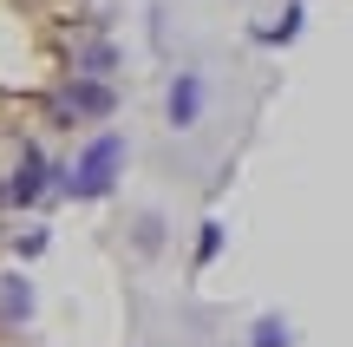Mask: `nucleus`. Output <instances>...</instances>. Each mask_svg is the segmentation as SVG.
<instances>
[{"instance_id":"obj_1","label":"nucleus","mask_w":353,"mask_h":347,"mask_svg":"<svg viewBox=\"0 0 353 347\" xmlns=\"http://www.w3.org/2000/svg\"><path fill=\"white\" fill-rule=\"evenodd\" d=\"M125 164H131L125 131H99V138H85V144H79V157H72V164H59V197L99 204V197H112V190H118Z\"/></svg>"},{"instance_id":"obj_2","label":"nucleus","mask_w":353,"mask_h":347,"mask_svg":"<svg viewBox=\"0 0 353 347\" xmlns=\"http://www.w3.org/2000/svg\"><path fill=\"white\" fill-rule=\"evenodd\" d=\"M52 190H59V164H52L39 144H20L13 177H7V204H13V210H33V204H46Z\"/></svg>"},{"instance_id":"obj_3","label":"nucleus","mask_w":353,"mask_h":347,"mask_svg":"<svg viewBox=\"0 0 353 347\" xmlns=\"http://www.w3.org/2000/svg\"><path fill=\"white\" fill-rule=\"evenodd\" d=\"M112 105H118V92L105 86V79H72V86L52 99V118L72 131V125H92V118H112Z\"/></svg>"},{"instance_id":"obj_4","label":"nucleus","mask_w":353,"mask_h":347,"mask_svg":"<svg viewBox=\"0 0 353 347\" xmlns=\"http://www.w3.org/2000/svg\"><path fill=\"white\" fill-rule=\"evenodd\" d=\"M164 112H170V125H176V131L196 125V118H203V72H176V79H170Z\"/></svg>"},{"instance_id":"obj_5","label":"nucleus","mask_w":353,"mask_h":347,"mask_svg":"<svg viewBox=\"0 0 353 347\" xmlns=\"http://www.w3.org/2000/svg\"><path fill=\"white\" fill-rule=\"evenodd\" d=\"M112 66H118V46H112V39H92L85 52H72V79H105Z\"/></svg>"},{"instance_id":"obj_6","label":"nucleus","mask_w":353,"mask_h":347,"mask_svg":"<svg viewBox=\"0 0 353 347\" xmlns=\"http://www.w3.org/2000/svg\"><path fill=\"white\" fill-rule=\"evenodd\" d=\"M0 315L7 321H26L33 315V282L26 275H0Z\"/></svg>"},{"instance_id":"obj_7","label":"nucleus","mask_w":353,"mask_h":347,"mask_svg":"<svg viewBox=\"0 0 353 347\" xmlns=\"http://www.w3.org/2000/svg\"><path fill=\"white\" fill-rule=\"evenodd\" d=\"M249 347H294V328L281 321V315H262V321H255V335H249Z\"/></svg>"},{"instance_id":"obj_8","label":"nucleus","mask_w":353,"mask_h":347,"mask_svg":"<svg viewBox=\"0 0 353 347\" xmlns=\"http://www.w3.org/2000/svg\"><path fill=\"white\" fill-rule=\"evenodd\" d=\"M301 20H307V7H301V0H288V13H281V26H262L255 39H262V46H281V39H294V33H301Z\"/></svg>"},{"instance_id":"obj_9","label":"nucleus","mask_w":353,"mask_h":347,"mask_svg":"<svg viewBox=\"0 0 353 347\" xmlns=\"http://www.w3.org/2000/svg\"><path fill=\"white\" fill-rule=\"evenodd\" d=\"M216 256H223V223L210 217V223H196V262H203V269H210Z\"/></svg>"},{"instance_id":"obj_10","label":"nucleus","mask_w":353,"mask_h":347,"mask_svg":"<svg viewBox=\"0 0 353 347\" xmlns=\"http://www.w3.org/2000/svg\"><path fill=\"white\" fill-rule=\"evenodd\" d=\"M157 243H164V223L144 217V223H138V249H157Z\"/></svg>"},{"instance_id":"obj_11","label":"nucleus","mask_w":353,"mask_h":347,"mask_svg":"<svg viewBox=\"0 0 353 347\" xmlns=\"http://www.w3.org/2000/svg\"><path fill=\"white\" fill-rule=\"evenodd\" d=\"M39 249H46V230H39V223H33V230L20 236V256H39Z\"/></svg>"}]
</instances>
